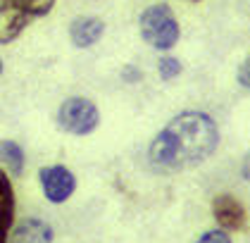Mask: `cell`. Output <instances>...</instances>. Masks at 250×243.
Masks as SVG:
<instances>
[{"label": "cell", "instance_id": "cell-3", "mask_svg": "<svg viewBox=\"0 0 250 243\" xmlns=\"http://www.w3.org/2000/svg\"><path fill=\"white\" fill-rule=\"evenodd\" d=\"M58 0H0V45H7L31 26L48 17Z\"/></svg>", "mask_w": 250, "mask_h": 243}, {"label": "cell", "instance_id": "cell-13", "mask_svg": "<svg viewBox=\"0 0 250 243\" xmlns=\"http://www.w3.org/2000/svg\"><path fill=\"white\" fill-rule=\"evenodd\" d=\"M236 81H238L241 88L250 91V55L238 65V69H236Z\"/></svg>", "mask_w": 250, "mask_h": 243}, {"label": "cell", "instance_id": "cell-16", "mask_svg": "<svg viewBox=\"0 0 250 243\" xmlns=\"http://www.w3.org/2000/svg\"><path fill=\"white\" fill-rule=\"evenodd\" d=\"M7 236H10V234H7V231H2V229H0V243H7Z\"/></svg>", "mask_w": 250, "mask_h": 243}, {"label": "cell", "instance_id": "cell-8", "mask_svg": "<svg viewBox=\"0 0 250 243\" xmlns=\"http://www.w3.org/2000/svg\"><path fill=\"white\" fill-rule=\"evenodd\" d=\"M53 239H55V231L45 220L26 217L24 222L12 226L7 243H53Z\"/></svg>", "mask_w": 250, "mask_h": 243}, {"label": "cell", "instance_id": "cell-12", "mask_svg": "<svg viewBox=\"0 0 250 243\" xmlns=\"http://www.w3.org/2000/svg\"><path fill=\"white\" fill-rule=\"evenodd\" d=\"M195 243H233V239H231L229 231H224V229H208V231H203L198 239H195Z\"/></svg>", "mask_w": 250, "mask_h": 243}, {"label": "cell", "instance_id": "cell-17", "mask_svg": "<svg viewBox=\"0 0 250 243\" xmlns=\"http://www.w3.org/2000/svg\"><path fill=\"white\" fill-rule=\"evenodd\" d=\"M2 69H5V65H2V57H0V76H2Z\"/></svg>", "mask_w": 250, "mask_h": 243}, {"label": "cell", "instance_id": "cell-15", "mask_svg": "<svg viewBox=\"0 0 250 243\" xmlns=\"http://www.w3.org/2000/svg\"><path fill=\"white\" fill-rule=\"evenodd\" d=\"M241 179L250 181V148L246 150V155H243V160H241Z\"/></svg>", "mask_w": 250, "mask_h": 243}, {"label": "cell", "instance_id": "cell-2", "mask_svg": "<svg viewBox=\"0 0 250 243\" xmlns=\"http://www.w3.org/2000/svg\"><path fill=\"white\" fill-rule=\"evenodd\" d=\"M141 38L157 53H169L181 38V24L167 2L148 5L138 17Z\"/></svg>", "mask_w": 250, "mask_h": 243}, {"label": "cell", "instance_id": "cell-9", "mask_svg": "<svg viewBox=\"0 0 250 243\" xmlns=\"http://www.w3.org/2000/svg\"><path fill=\"white\" fill-rule=\"evenodd\" d=\"M15 226V186L5 169H0V229L12 231Z\"/></svg>", "mask_w": 250, "mask_h": 243}, {"label": "cell", "instance_id": "cell-11", "mask_svg": "<svg viewBox=\"0 0 250 243\" xmlns=\"http://www.w3.org/2000/svg\"><path fill=\"white\" fill-rule=\"evenodd\" d=\"M181 72H184V65H181L179 57L169 55V53H162L157 57V74L162 81H174V79L181 76Z\"/></svg>", "mask_w": 250, "mask_h": 243}, {"label": "cell", "instance_id": "cell-18", "mask_svg": "<svg viewBox=\"0 0 250 243\" xmlns=\"http://www.w3.org/2000/svg\"><path fill=\"white\" fill-rule=\"evenodd\" d=\"M188 2H200V0H188Z\"/></svg>", "mask_w": 250, "mask_h": 243}, {"label": "cell", "instance_id": "cell-7", "mask_svg": "<svg viewBox=\"0 0 250 243\" xmlns=\"http://www.w3.org/2000/svg\"><path fill=\"white\" fill-rule=\"evenodd\" d=\"M105 36V22L96 15H79L69 22V41L79 50L93 48Z\"/></svg>", "mask_w": 250, "mask_h": 243}, {"label": "cell", "instance_id": "cell-14", "mask_svg": "<svg viewBox=\"0 0 250 243\" xmlns=\"http://www.w3.org/2000/svg\"><path fill=\"white\" fill-rule=\"evenodd\" d=\"M122 79H124L126 84H138V81L143 79V72H141L138 67H134V65H126V67L122 69Z\"/></svg>", "mask_w": 250, "mask_h": 243}, {"label": "cell", "instance_id": "cell-10", "mask_svg": "<svg viewBox=\"0 0 250 243\" xmlns=\"http://www.w3.org/2000/svg\"><path fill=\"white\" fill-rule=\"evenodd\" d=\"M0 162L7 167L10 174H15V177L24 174V167H26V155H24V148H21L17 141L2 138V141H0Z\"/></svg>", "mask_w": 250, "mask_h": 243}, {"label": "cell", "instance_id": "cell-4", "mask_svg": "<svg viewBox=\"0 0 250 243\" xmlns=\"http://www.w3.org/2000/svg\"><path fill=\"white\" fill-rule=\"evenodd\" d=\"M55 124L69 136H91L100 127V110L86 95H69L60 103Z\"/></svg>", "mask_w": 250, "mask_h": 243}, {"label": "cell", "instance_id": "cell-5", "mask_svg": "<svg viewBox=\"0 0 250 243\" xmlns=\"http://www.w3.org/2000/svg\"><path fill=\"white\" fill-rule=\"evenodd\" d=\"M39 184L48 203L62 205L77 191V177L64 165H45L39 169Z\"/></svg>", "mask_w": 250, "mask_h": 243}, {"label": "cell", "instance_id": "cell-6", "mask_svg": "<svg viewBox=\"0 0 250 243\" xmlns=\"http://www.w3.org/2000/svg\"><path fill=\"white\" fill-rule=\"evenodd\" d=\"M210 212L214 217V222L219 229L224 231H243L246 224H248V212H246V205L233 196V193H217L210 203Z\"/></svg>", "mask_w": 250, "mask_h": 243}, {"label": "cell", "instance_id": "cell-1", "mask_svg": "<svg viewBox=\"0 0 250 243\" xmlns=\"http://www.w3.org/2000/svg\"><path fill=\"white\" fill-rule=\"evenodd\" d=\"M219 127L203 110H184L155 133L148 146V165L160 174H176L203 165L219 148Z\"/></svg>", "mask_w": 250, "mask_h": 243}]
</instances>
